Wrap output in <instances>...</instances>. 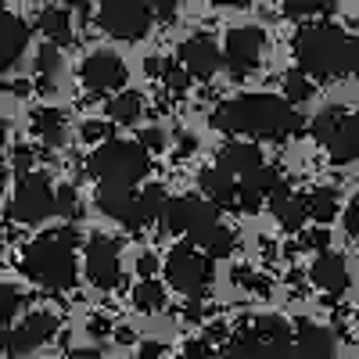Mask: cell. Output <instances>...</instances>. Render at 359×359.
<instances>
[{
	"instance_id": "ab89813d",
	"label": "cell",
	"mask_w": 359,
	"mask_h": 359,
	"mask_svg": "<svg viewBox=\"0 0 359 359\" xmlns=\"http://www.w3.org/2000/svg\"><path fill=\"white\" fill-rule=\"evenodd\" d=\"M137 273H140V280H155V273H158V259H155L151 252H144V255L137 259Z\"/></svg>"
},
{
	"instance_id": "6da1fadb",
	"label": "cell",
	"mask_w": 359,
	"mask_h": 359,
	"mask_svg": "<svg viewBox=\"0 0 359 359\" xmlns=\"http://www.w3.org/2000/svg\"><path fill=\"white\" fill-rule=\"evenodd\" d=\"M212 126L230 133L237 140V133L255 137V140H287L294 133H302V115L294 111V104H287L284 97L273 94H241L230 97L212 111Z\"/></svg>"
},
{
	"instance_id": "cb8c5ba5",
	"label": "cell",
	"mask_w": 359,
	"mask_h": 359,
	"mask_svg": "<svg viewBox=\"0 0 359 359\" xmlns=\"http://www.w3.org/2000/svg\"><path fill=\"white\" fill-rule=\"evenodd\" d=\"M223 359H277V355L269 352V345L248 327V331L233 334V338L223 345Z\"/></svg>"
},
{
	"instance_id": "681fc988",
	"label": "cell",
	"mask_w": 359,
	"mask_h": 359,
	"mask_svg": "<svg viewBox=\"0 0 359 359\" xmlns=\"http://www.w3.org/2000/svg\"><path fill=\"white\" fill-rule=\"evenodd\" d=\"M69 359H104V355H101V352H94V348H76Z\"/></svg>"
},
{
	"instance_id": "8992f818",
	"label": "cell",
	"mask_w": 359,
	"mask_h": 359,
	"mask_svg": "<svg viewBox=\"0 0 359 359\" xmlns=\"http://www.w3.org/2000/svg\"><path fill=\"white\" fill-rule=\"evenodd\" d=\"M57 212V201H54V187L43 172H29L18 180V187L8 201V216L22 226H36L43 219H50Z\"/></svg>"
},
{
	"instance_id": "ffe728a7",
	"label": "cell",
	"mask_w": 359,
	"mask_h": 359,
	"mask_svg": "<svg viewBox=\"0 0 359 359\" xmlns=\"http://www.w3.org/2000/svg\"><path fill=\"white\" fill-rule=\"evenodd\" d=\"M252 331L269 345V352H273L277 359H298L294 355V331L287 327V320H280V316H255Z\"/></svg>"
},
{
	"instance_id": "f5cc1de1",
	"label": "cell",
	"mask_w": 359,
	"mask_h": 359,
	"mask_svg": "<svg viewBox=\"0 0 359 359\" xmlns=\"http://www.w3.org/2000/svg\"><path fill=\"white\" fill-rule=\"evenodd\" d=\"M155 11H158V15H162V18H169V15H172V4H158V8H155Z\"/></svg>"
},
{
	"instance_id": "d6a6232c",
	"label": "cell",
	"mask_w": 359,
	"mask_h": 359,
	"mask_svg": "<svg viewBox=\"0 0 359 359\" xmlns=\"http://www.w3.org/2000/svg\"><path fill=\"white\" fill-rule=\"evenodd\" d=\"M54 201H57V216H65V219H79V194H76V187L72 184H62L54 191Z\"/></svg>"
},
{
	"instance_id": "f1b7e54d",
	"label": "cell",
	"mask_w": 359,
	"mask_h": 359,
	"mask_svg": "<svg viewBox=\"0 0 359 359\" xmlns=\"http://www.w3.org/2000/svg\"><path fill=\"white\" fill-rule=\"evenodd\" d=\"M165 208H169V194L162 184H151L140 191V216H144V226L151 223H162L165 219Z\"/></svg>"
},
{
	"instance_id": "4dcf8cb0",
	"label": "cell",
	"mask_w": 359,
	"mask_h": 359,
	"mask_svg": "<svg viewBox=\"0 0 359 359\" xmlns=\"http://www.w3.org/2000/svg\"><path fill=\"white\" fill-rule=\"evenodd\" d=\"M36 72H40V90L43 94H50L54 90V76L62 72V54H57V47L54 43H47V47H40V54H36Z\"/></svg>"
},
{
	"instance_id": "44dd1931",
	"label": "cell",
	"mask_w": 359,
	"mask_h": 359,
	"mask_svg": "<svg viewBox=\"0 0 359 359\" xmlns=\"http://www.w3.org/2000/svg\"><path fill=\"white\" fill-rule=\"evenodd\" d=\"M198 187H201V194L212 201L219 212L223 208H237V180L233 176H226L223 169H201L198 172Z\"/></svg>"
},
{
	"instance_id": "f546056e",
	"label": "cell",
	"mask_w": 359,
	"mask_h": 359,
	"mask_svg": "<svg viewBox=\"0 0 359 359\" xmlns=\"http://www.w3.org/2000/svg\"><path fill=\"white\" fill-rule=\"evenodd\" d=\"M133 306L140 313H162L165 309V287L158 280H140L133 287Z\"/></svg>"
},
{
	"instance_id": "484cf974",
	"label": "cell",
	"mask_w": 359,
	"mask_h": 359,
	"mask_svg": "<svg viewBox=\"0 0 359 359\" xmlns=\"http://www.w3.org/2000/svg\"><path fill=\"white\" fill-rule=\"evenodd\" d=\"M306 208H309V219H316L320 226H327L334 216H338V208H341V194L338 187H316L306 194Z\"/></svg>"
},
{
	"instance_id": "8d00e7d4",
	"label": "cell",
	"mask_w": 359,
	"mask_h": 359,
	"mask_svg": "<svg viewBox=\"0 0 359 359\" xmlns=\"http://www.w3.org/2000/svg\"><path fill=\"white\" fill-rule=\"evenodd\" d=\"M302 245H306V248H313L316 255H320V252H327V245H331V230H327V226L309 230V233L302 237Z\"/></svg>"
},
{
	"instance_id": "603a6c76",
	"label": "cell",
	"mask_w": 359,
	"mask_h": 359,
	"mask_svg": "<svg viewBox=\"0 0 359 359\" xmlns=\"http://www.w3.org/2000/svg\"><path fill=\"white\" fill-rule=\"evenodd\" d=\"M36 29L54 47L69 43L72 40V15H69V8H43L40 18H36Z\"/></svg>"
},
{
	"instance_id": "9c48e42d",
	"label": "cell",
	"mask_w": 359,
	"mask_h": 359,
	"mask_svg": "<svg viewBox=\"0 0 359 359\" xmlns=\"http://www.w3.org/2000/svg\"><path fill=\"white\" fill-rule=\"evenodd\" d=\"M216 223H219V208L205 194H180V198H172L169 208H165V219H162V226L169 233H187V237L216 226Z\"/></svg>"
},
{
	"instance_id": "2e32d148",
	"label": "cell",
	"mask_w": 359,
	"mask_h": 359,
	"mask_svg": "<svg viewBox=\"0 0 359 359\" xmlns=\"http://www.w3.org/2000/svg\"><path fill=\"white\" fill-rule=\"evenodd\" d=\"M216 169H223V172L233 176V180L252 176L255 169H262L259 144H252V140H230V144H223L219 155H216Z\"/></svg>"
},
{
	"instance_id": "ba28073f",
	"label": "cell",
	"mask_w": 359,
	"mask_h": 359,
	"mask_svg": "<svg viewBox=\"0 0 359 359\" xmlns=\"http://www.w3.org/2000/svg\"><path fill=\"white\" fill-rule=\"evenodd\" d=\"M151 8L147 4H137V0H108V4L97 8V25L104 29L108 36L115 40H140L147 29H151Z\"/></svg>"
},
{
	"instance_id": "7c38bea8",
	"label": "cell",
	"mask_w": 359,
	"mask_h": 359,
	"mask_svg": "<svg viewBox=\"0 0 359 359\" xmlns=\"http://www.w3.org/2000/svg\"><path fill=\"white\" fill-rule=\"evenodd\" d=\"M86 277L94 287L111 291L123 280V262H118V245L104 233H94L86 241Z\"/></svg>"
},
{
	"instance_id": "1f68e13d",
	"label": "cell",
	"mask_w": 359,
	"mask_h": 359,
	"mask_svg": "<svg viewBox=\"0 0 359 359\" xmlns=\"http://www.w3.org/2000/svg\"><path fill=\"white\" fill-rule=\"evenodd\" d=\"M309 97H313L309 76H306V72H287V76H284V101H287V104H302V101H309Z\"/></svg>"
},
{
	"instance_id": "7bdbcfd3",
	"label": "cell",
	"mask_w": 359,
	"mask_h": 359,
	"mask_svg": "<svg viewBox=\"0 0 359 359\" xmlns=\"http://www.w3.org/2000/svg\"><path fill=\"white\" fill-rule=\"evenodd\" d=\"M345 72L359 76V36H352L348 47H345Z\"/></svg>"
},
{
	"instance_id": "4fadbf2b",
	"label": "cell",
	"mask_w": 359,
	"mask_h": 359,
	"mask_svg": "<svg viewBox=\"0 0 359 359\" xmlns=\"http://www.w3.org/2000/svg\"><path fill=\"white\" fill-rule=\"evenodd\" d=\"M57 334V316L40 309V313H29L15 331L8 334V355L15 359H25L29 352H36L40 345H47L50 338Z\"/></svg>"
},
{
	"instance_id": "db71d44e",
	"label": "cell",
	"mask_w": 359,
	"mask_h": 359,
	"mask_svg": "<svg viewBox=\"0 0 359 359\" xmlns=\"http://www.w3.org/2000/svg\"><path fill=\"white\" fill-rule=\"evenodd\" d=\"M0 352H8V334H4V323H0Z\"/></svg>"
},
{
	"instance_id": "ac0fdd59",
	"label": "cell",
	"mask_w": 359,
	"mask_h": 359,
	"mask_svg": "<svg viewBox=\"0 0 359 359\" xmlns=\"http://www.w3.org/2000/svg\"><path fill=\"white\" fill-rule=\"evenodd\" d=\"M25 43H29V25L8 8H0V72L18 65V57L25 54Z\"/></svg>"
},
{
	"instance_id": "b9f144b4",
	"label": "cell",
	"mask_w": 359,
	"mask_h": 359,
	"mask_svg": "<svg viewBox=\"0 0 359 359\" xmlns=\"http://www.w3.org/2000/svg\"><path fill=\"white\" fill-rule=\"evenodd\" d=\"M108 130H111V126H104V123H83L79 137H83L86 144H97V140H104V137H108Z\"/></svg>"
},
{
	"instance_id": "8fae6325",
	"label": "cell",
	"mask_w": 359,
	"mask_h": 359,
	"mask_svg": "<svg viewBox=\"0 0 359 359\" xmlns=\"http://www.w3.org/2000/svg\"><path fill=\"white\" fill-rule=\"evenodd\" d=\"M79 79L90 94H123L126 86V65L123 57L111 54V50H94L83 57L79 65Z\"/></svg>"
},
{
	"instance_id": "c3c4849f",
	"label": "cell",
	"mask_w": 359,
	"mask_h": 359,
	"mask_svg": "<svg viewBox=\"0 0 359 359\" xmlns=\"http://www.w3.org/2000/svg\"><path fill=\"white\" fill-rule=\"evenodd\" d=\"M194 147H198V144H194V137H191V133H184V137H180V155H191Z\"/></svg>"
},
{
	"instance_id": "e0dca14e",
	"label": "cell",
	"mask_w": 359,
	"mask_h": 359,
	"mask_svg": "<svg viewBox=\"0 0 359 359\" xmlns=\"http://www.w3.org/2000/svg\"><path fill=\"white\" fill-rule=\"evenodd\" d=\"M334 331L313 323V320H298L294 327V355L298 359H334Z\"/></svg>"
},
{
	"instance_id": "d4e9b609",
	"label": "cell",
	"mask_w": 359,
	"mask_h": 359,
	"mask_svg": "<svg viewBox=\"0 0 359 359\" xmlns=\"http://www.w3.org/2000/svg\"><path fill=\"white\" fill-rule=\"evenodd\" d=\"M191 245L198 248V252H205L208 259H226L230 252H233V233L223 226V223H216V226H208V230H201V233H194L191 237Z\"/></svg>"
},
{
	"instance_id": "4316f807",
	"label": "cell",
	"mask_w": 359,
	"mask_h": 359,
	"mask_svg": "<svg viewBox=\"0 0 359 359\" xmlns=\"http://www.w3.org/2000/svg\"><path fill=\"white\" fill-rule=\"evenodd\" d=\"M33 133H36L43 144L57 147V144L65 140V115L57 111V108H40V111H33Z\"/></svg>"
},
{
	"instance_id": "f6af8a7d",
	"label": "cell",
	"mask_w": 359,
	"mask_h": 359,
	"mask_svg": "<svg viewBox=\"0 0 359 359\" xmlns=\"http://www.w3.org/2000/svg\"><path fill=\"white\" fill-rule=\"evenodd\" d=\"M86 331H90V338H104V334H111V323H108L104 316H94Z\"/></svg>"
},
{
	"instance_id": "7402d4cb",
	"label": "cell",
	"mask_w": 359,
	"mask_h": 359,
	"mask_svg": "<svg viewBox=\"0 0 359 359\" xmlns=\"http://www.w3.org/2000/svg\"><path fill=\"white\" fill-rule=\"evenodd\" d=\"M269 208H273V216H277V223L287 230V233H298L306 226V219H309V208H306V194H294L291 187L287 191H280L273 201H269Z\"/></svg>"
},
{
	"instance_id": "e575fe53",
	"label": "cell",
	"mask_w": 359,
	"mask_h": 359,
	"mask_svg": "<svg viewBox=\"0 0 359 359\" xmlns=\"http://www.w3.org/2000/svg\"><path fill=\"white\" fill-rule=\"evenodd\" d=\"M22 309V294L11 284H0V323H8Z\"/></svg>"
},
{
	"instance_id": "11a10c76",
	"label": "cell",
	"mask_w": 359,
	"mask_h": 359,
	"mask_svg": "<svg viewBox=\"0 0 359 359\" xmlns=\"http://www.w3.org/2000/svg\"><path fill=\"white\" fill-rule=\"evenodd\" d=\"M4 137H8V126H4V118H0V147H4Z\"/></svg>"
},
{
	"instance_id": "74e56055",
	"label": "cell",
	"mask_w": 359,
	"mask_h": 359,
	"mask_svg": "<svg viewBox=\"0 0 359 359\" xmlns=\"http://www.w3.org/2000/svg\"><path fill=\"white\" fill-rule=\"evenodd\" d=\"M334 11V4H284V15L291 18H306V15H327Z\"/></svg>"
},
{
	"instance_id": "bcb514c9",
	"label": "cell",
	"mask_w": 359,
	"mask_h": 359,
	"mask_svg": "<svg viewBox=\"0 0 359 359\" xmlns=\"http://www.w3.org/2000/svg\"><path fill=\"white\" fill-rule=\"evenodd\" d=\"M165 69H169V62H162V57H147V62H144L147 76H165Z\"/></svg>"
},
{
	"instance_id": "60d3db41",
	"label": "cell",
	"mask_w": 359,
	"mask_h": 359,
	"mask_svg": "<svg viewBox=\"0 0 359 359\" xmlns=\"http://www.w3.org/2000/svg\"><path fill=\"white\" fill-rule=\"evenodd\" d=\"M140 147H144V151H162V147H165V133L162 130H144L140 133Z\"/></svg>"
},
{
	"instance_id": "d590c367",
	"label": "cell",
	"mask_w": 359,
	"mask_h": 359,
	"mask_svg": "<svg viewBox=\"0 0 359 359\" xmlns=\"http://www.w3.org/2000/svg\"><path fill=\"white\" fill-rule=\"evenodd\" d=\"M233 284H245V287H252L255 294H269V277H259V273H252L248 266L233 269Z\"/></svg>"
},
{
	"instance_id": "f907efd6",
	"label": "cell",
	"mask_w": 359,
	"mask_h": 359,
	"mask_svg": "<svg viewBox=\"0 0 359 359\" xmlns=\"http://www.w3.org/2000/svg\"><path fill=\"white\" fill-rule=\"evenodd\" d=\"M11 94H18V97H22V94H29V83H25V79L11 83Z\"/></svg>"
},
{
	"instance_id": "816d5d0a",
	"label": "cell",
	"mask_w": 359,
	"mask_h": 359,
	"mask_svg": "<svg viewBox=\"0 0 359 359\" xmlns=\"http://www.w3.org/2000/svg\"><path fill=\"white\" fill-rule=\"evenodd\" d=\"M115 338H118V341H133V331H130V327H118Z\"/></svg>"
},
{
	"instance_id": "836d02e7",
	"label": "cell",
	"mask_w": 359,
	"mask_h": 359,
	"mask_svg": "<svg viewBox=\"0 0 359 359\" xmlns=\"http://www.w3.org/2000/svg\"><path fill=\"white\" fill-rule=\"evenodd\" d=\"M162 83H165L169 94H187V86H191V72H187L184 65H180V62H169V69H165Z\"/></svg>"
},
{
	"instance_id": "30bf717a",
	"label": "cell",
	"mask_w": 359,
	"mask_h": 359,
	"mask_svg": "<svg viewBox=\"0 0 359 359\" xmlns=\"http://www.w3.org/2000/svg\"><path fill=\"white\" fill-rule=\"evenodd\" d=\"M262 47H266V36L259 25H237L226 33V43H223V65L230 69L233 79H245L259 69L262 62Z\"/></svg>"
},
{
	"instance_id": "ee69618b",
	"label": "cell",
	"mask_w": 359,
	"mask_h": 359,
	"mask_svg": "<svg viewBox=\"0 0 359 359\" xmlns=\"http://www.w3.org/2000/svg\"><path fill=\"white\" fill-rule=\"evenodd\" d=\"M184 359H216V355L208 352V345H205V341H191V345L184 348Z\"/></svg>"
},
{
	"instance_id": "9f6ffc18",
	"label": "cell",
	"mask_w": 359,
	"mask_h": 359,
	"mask_svg": "<svg viewBox=\"0 0 359 359\" xmlns=\"http://www.w3.org/2000/svg\"><path fill=\"white\" fill-rule=\"evenodd\" d=\"M4 180H8V169H4V162H0V187H4Z\"/></svg>"
},
{
	"instance_id": "9a60e30c",
	"label": "cell",
	"mask_w": 359,
	"mask_h": 359,
	"mask_svg": "<svg viewBox=\"0 0 359 359\" xmlns=\"http://www.w3.org/2000/svg\"><path fill=\"white\" fill-rule=\"evenodd\" d=\"M176 57H180V65H184L191 76H198V79L216 76L219 65H223V50L208 40V36H191V40H184Z\"/></svg>"
},
{
	"instance_id": "277c9868",
	"label": "cell",
	"mask_w": 359,
	"mask_h": 359,
	"mask_svg": "<svg viewBox=\"0 0 359 359\" xmlns=\"http://www.w3.org/2000/svg\"><path fill=\"white\" fill-rule=\"evenodd\" d=\"M86 172L97 180V187H137L147 172V151L140 140H104L86 162Z\"/></svg>"
},
{
	"instance_id": "f35d334b",
	"label": "cell",
	"mask_w": 359,
	"mask_h": 359,
	"mask_svg": "<svg viewBox=\"0 0 359 359\" xmlns=\"http://www.w3.org/2000/svg\"><path fill=\"white\" fill-rule=\"evenodd\" d=\"M33 162H36V155H33V147H15V169L22 172V176H29V172H36L33 169Z\"/></svg>"
},
{
	"instance_id": "83f0119b",
	"label": "cell",
	"mask_w": 359,
	"mask_h": 359,
	"mask_svg": "<svg viewBox=\"0 0 359 359\" xmlns=\"http://www.w3.org/2000/svg\"><path fill=\"white\" fill-rule=\"evenodd\" d=\"M140 115H144V97L137 94V90H123V94H115L108 101V118L111 123L130 126V123H137Z\"/></svg>"
},
{
	"instance_id": "5bb4252c",
	"label": "cell",
	"mask_w": 359,
	"mask_h": 359,
	"mask_svg": "<svg viewBox=\"0 0 359 359\" xmlns=\"http://www.w3.org/2000/svg\"><path fill=\"white\" fill-rule=\"evenodd\" d=\"M97 208L123 223L130 233H140L144 230V216H140V191H130V187H97Z\"/></svg>"
},
{
	"instance_id": "7a4b0ae2",
	"label": "cell",
	"mask_w": 359,
	"mask_h": 359,
	"mask_svg": "<svg viewBox=\"0 0 359 359\" xmlns=\"http://www.w3.org/2000/svg\"><path fill=\"white\" fill-rule=\"evenodd\" d=\"M76 241H79V233L72 226H62V230H50V233L36 237V241L22 252V273L29 280L43 284L47 291L76 287V280H79Z\"/></svg>"
},
{
	"instance_id": "7dc6e473",
	"label": "cell",
	"mask_w": 359,
	"mask_h": 359,
	"mask_svg": "<svg viewBox=\"0 0 359 359\" xmlns=\"http://www.w3.org/2000/svg\"><path fill=\"white\" fill-rule=\"evenodd\" d=\"M162 355V345L158 341H144L140 345V359H158Z\"/></svg>"
},
{
	"instance_id": "d6986e66",
	"label": "cell",
	"mask_w": 359,
	"mask_h": 359,
	"mask_svg": "<svg viewBox=\"0 0 359 359\" xmlns=\"http://www.w3.org/2000/svg\"><path fill=\"white\" fill-rule=\"evenodd\" d=\"M309 280H313V287H320L323 294H341V291L348 287V266H345V259L334 255V252H320V255L313 259V266H309Z\"/></svg>"
},
{
	"instance_id": "5b68a950",
	"label": "cell",
	"mask_w": 359,
	"mask_h": 359,
	"mask_svg": "<svg viewBox=\"0 0 359 359\" xmlns=\"http://www.w3.org/2000/svg\"><path fill=\"white\" fill-rule=\"evenodd\" d=\"M309 133H313L316 144H323L327 151H331V158L338 165L359 162V111L331 104V108L316 111Z\"/></svg>"
},
{
	"instance_id": "3957f363",
	"label": "cell",
	"mask_w": 359,
	"mask_h": 359,
	"mask_svg": "<svg viewBox=\"0 0 359 359\" xmlns=\"http://www.w3.org/2000/svg\"><path fill=\"white\" fill-rule=\"evenodd\" d=\"M345 33L331 22H309L294 33V57L298 72L309 79H334L345 72Z\"/></svg>"
},
{
	"instance_id": "52a82bcc",
	"label": "cell",
	"mask_w": 359,
	"mask_h": 359,
	"mask_svg": "<svg viewBox=\"0 0 359 359\" xmlns=\"http://www.w3.org/2000/svg\"><path fill=\"white\" fill-rule=\"evenodd\" d=\"M212 280V259L194 245H176L165 255V284L187 298H201L205 284Z\"/></svg>"
}]
</instances>
